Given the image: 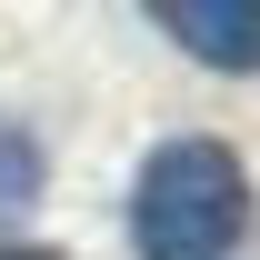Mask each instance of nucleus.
Here are the masks:
<instances>
[{
  "label": "nucleus",
  "instance_id": "obj_2",
  "mask_svg": "<svg viewBox=\"0 0 260 260\" xmlns=\"http://www.w3.org/2000/svg\"><path fill=\"white\" fill-rule=\"evenodd\" d=\"M150 20L210 70H260V0H160Z\"/></svg>",
  "mask_w": 260,
  "mask_h": 260
},
{
  "label": "nucleus",
  "instance_id": "obj_4",
  "mask_svg": "<svg viewBox=\"0 0 260 260\" xmlns=\"http://www.w3.org/2000/svg\"><path fill=\"white\" fill-rule=\"evenodd\" d=\"M20 260H30V250H20Z\"/></svg>",
  "mask_w": 260,
  "mask_h": 260
},
{
  "label": "nucleus",
  "instance_id": "obj_3",
  "mask_svg": "<svg viewBox=\"0 0 260 260\" xmlns=\"http://www.w3.org/2000/svg\"><path fill=\"white\" fill-rule=\"evenodd\" d=\"M30 190H40V140L20 120H0V210H20Z\"/></svg>",
  "mask_w": 260,
  "mask_h": 260
},
{
  "label": "nucleus",
  "instance_id": "obj_1",
  "mask_svg": "<svg viewBox=\"0 0 260 260\" xmlns=\"http://www.w3.org/2000/svg\"><path fill=\"white\" fill-rule=\"evenodd\" d=\"M250 240V170L220 140H160L130 180V250L140 260H230Z\"/></svg>",
  "mask_w": 260,
  "mask_h": 260
}]
</instances>
